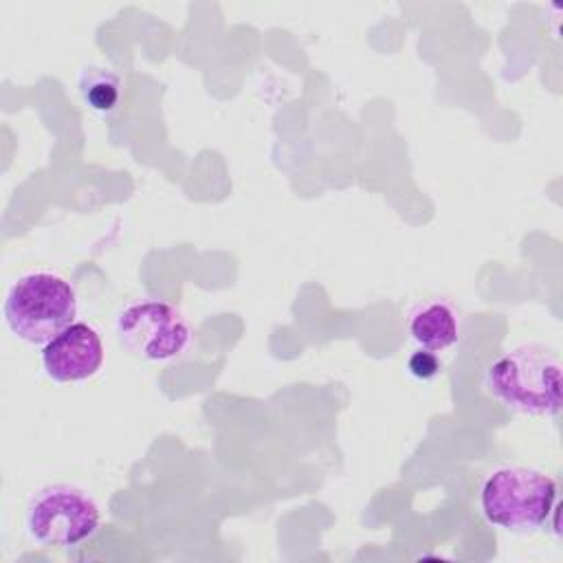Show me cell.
<instances>
[{"label":"cell","mask_w":563,"mask_h":563,"mask_svg":"<svg viewBox=\"0 0 563 563\" xmlns=\"http://www.w3.org/2000/svg\"><path fill=\"white\" fill-rule=\"evenodd\" d=\"M490 396L523 416H556L561 411V356L541 343H523L486 369Z\"/></svg>","instance_id":"cell-1"},{"label":"cell","mask_w":563,"mask_h":563,"mask_svg":"<svg viewBox=\"0 0 563 563\" xmlns=\"http://www.w3.org/2000/svg\"><path fill=\"white\" fill-rule=\"evenodd\" d=\"M2 314L18 339L31 345H46L75 323L77 292L57 273L31 271L11 284Z\"/></svg>","instance_id":"cell-2"},{"label":"cell","mask_w":563,"mask_h":563,"mask_svg":"<svg viewBox=\"0 0 563 563\" xmlns=\"http://www.w3.org/2000/svg\"><path fill=\"white\" fill-rule=\"evenodd\" d=\"M479 504L488 523L510 532H534L554 510L556 482L530 466H501L484 479Z\"/></svg>","instance_id":"cell-3"},{"label":"cell","mask_w":563,"mask_h":563,"mask_svg":"<svg viewBox=\"0 0 563 563\" xmlns=\"http://www.w3.org/2000/svg\"><path fill=\"white\" fill-rule=\"evenodd\" d=\"M99 506L84 488L53 484L42 488L26 508V532L46 548H73L99 528Z\"/></svg>","instance_id":"cell-4"},{"label":"cell","mask_w":563,"mask_h":563,"mask_svg":"<svg viewBox=\"0 0 563 563\" xmlns=\"http://www.w3.org/2000/svg\"><path fill=\"white\" fill-rule=\"evenodd\" d=\"M121 345L147 361L178 358L191 343L187 317L169 301L139 299L123 306L114 321Z\"/></svg>","instance_id":"cell-5"},{"label":"cell","mask_w":563,"mask_h":563,"mask_svg":"<svg viewBox=\"0 0 563 563\" xmlns=\"http://www.w3.org/2000/svg\"><path fill=\"white\" fill-rule=\"evenodd\" d=\"M103 343L99 332L75 321L42 350V365L46 376L57 383H77L95 376L103 365Z\"/></svg>","instance_id":"cell-6"},{"label":"cell","mask_w":563,"mask_h":563,"mask_svg":"<svg viewBox=\"0 0 563 563\" xmlns=\"http://www.w3.org/2000/svg\"><path fill=\"white\" fill-rule=\"evenodd\" d=\"M411 339L422 350L442 352L457 343L460 339V317L449 301H427L420 303L407 321Z\"/></svg>","instance_id":"cell-7"},{"label":"cell","mask_w":563,"mask_h":563,"mask_svg":"<svg viewBox=\"0 0 563 563\" xmlns=\"http://www.w3.org/2000/svg\"><path fill=\"white\" fill-rule=\"evenodd\" d=\"M79 95L88 108L112 112L121 99V79L106 68L88 66L79 75Z\"/></svg>","instance_id":"cell-8"},{"label":"cell","mask_w":563,"mask_h":563,"mask_svg":"<svg viewBox=\"0 0 563 563\" xmlns=\"http://www.w3.org/2000/svg\"><path fill=\"white\" fill-rule=\"evenodd\" d=\"M407 369H409L411 376H416V378H420V380H431L433 376L440 374L442 363H440V358H438L435 352L418 347V350L409 356Z\"/></svg>","instance_id":"cell-9"}]
</instances>
